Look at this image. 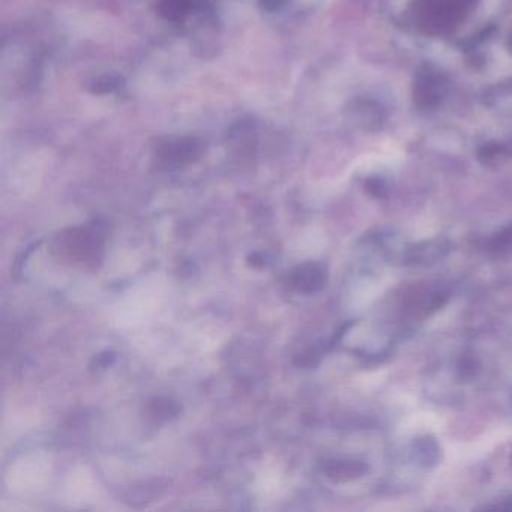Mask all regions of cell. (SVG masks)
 I'll use <instances>...</instances> for the list:
<instances>
[{
    "mask_svg": "<svg viewBox=\"0 0 512 512\" xmlns=\"http://www.w3.org/2000/svg\"><path fill=\"white\" fill-rule=\"evenodd\" d=\"M473 0H416L413 17L425 31L439 32L460 19Z\"/></svg>",
    "mask_w": 512,
    "mask_h": 512,
    "instance_id": "1",
    "label": "cell"
},
{
    "mask_svg": "<svg viewBox=\"0 0 512 512\" xmlns=\"http://www.w3.org/2000/svg\"><path fill=\"white\" fill-rule=\"evenodd\" d=\"M58 250L62 256L74 262L89 263L100 259L104 236L95 227H80L68 230L67 235L59 236Z\"/></svg>",
    "mask_w": 512,
    "mask_h": 512,
    "instance_id": "2",
    "label": "cell"
},
{
    "mask_svg": "<svg viewBox=\"0 0 512 512\" xmlns=\"http://www.w3.org/2000/svg\"><path fill=\"white\" fill-rule=\"evenodd\" d=\"M290 286L302 295H314L326 284V269L320 263H302L289 275Z\"/></svg>",
    "mask_w": 512,
    "mask_h": 512,
    "instance_id": "3",
    "label": "cell"
},
{
    "mask_svg": "<svg viewBox=\"0 0 512 512\" xmlns=\"http://www.w3.org/2000/svg\"><path fill=\"white\" fill-rule=\"evenodd\" d=\"M358 463H347V461H335V463L328 464L326 466L325 472L329 478L337 479V481H341V479H350L355 478V475H361L362 472H356L358 469Z\"/></svg>",
    "mask_w": 512,
    "mask_h": 512,
    "instance_id": "4",
    "label": "cell"
},
{
    "mask_svg": "<svg viewBox=\"0 0 512 512\" xmlns=\"http://www.w3.org/2000/svg\"><path fill=\"white\" fill-rule=\"evenodd\" d=\"M188 8V0H166L164 2V16L167 19L175 20L181 19L184 16L185 11Z\"/></svg>",
    "mask_w": 512,
    "mask_h": 512,
    "instance_id": "5",
    "label": "cell"
},
{
    "mask_svg": "<svg viewBox=\"0 0 512 512\" xmlns=\"http://www.w3.org/2000/svg\"><path fill=\"white\" fill-rule=\"evenodd\" d=\"M115 361V355L112 352H104L101 355H98L95 358V364H97V368L100 370H104V368L109 367L112 362Z\"/></svg>",
    "mask_w": 512,
    "mask_h": 512,
    "instance_id": "6",
    "label": "cell"
}]
</instances>
